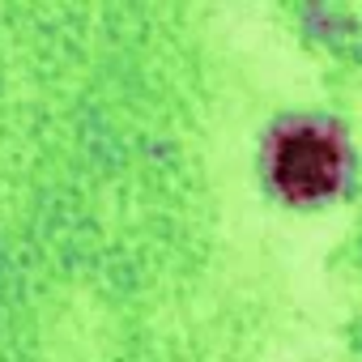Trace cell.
<instances>
[{
  "instance_id": "obj_1",
  "label": "cell",
  "mask_w": 362,
  "mask_h": 362,
  "mask_svg": "<svg viewBox=\"0 0 362 362\" xmlns=\"http://www.w3.org/2000/svg\"><path fill=\"white\" fill-rule=\"evenodd\" d=\"M341 166H345V149L337 132L320 124L286 128L273 145V175L290 201H311V197L332 192L341 179Z\"/></svg>"
}]
</instances>
